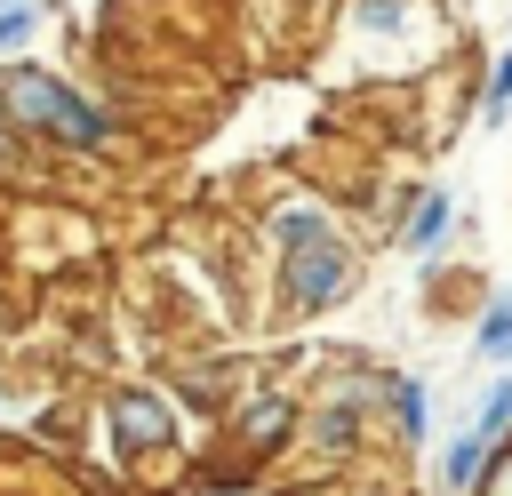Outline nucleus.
<instances>
[{"label": "nucleus", "instance_id": "obj_17", "mask_svg": "<svg viewBox=\"0 0 512 496\" xmlns=\"http://www.w3.org/2000/svg\"><path fill=\"white\" fill-rule=\"evenodd\" d=\"M472 496H512V440H496V448H488V464H480Z\"/></svg>", "mask_w": 512, "mask_h": 496}, {"label": "nucleus", "instance_id": "obj_13", "mask_svg": "<svg viewBox=\"0 0 512 496\" xmlns=\"http://www.w3.org/2000/svg\"><path fill=\"white\" fill-rule=\"evenodd\" d=\"M464 432H472V440H488V448H496V440H512V368L480 384V400H472V424H464Z\"/></svg>", "mask_w": 512, "mask_h": 496}, {"label": "nucleus", "instance_id": "obj_6", "mask_svg": "<svg viewBox=\"0 0 512 496\" xmlns=\"http://www.w3.org/2000/svg\"><path fill=\"white\" fill-rule=\"evenodd\" d=\"M344 32L360 48H432L440 16L432 0H344Z\"/></svg>", "mask_w": 512, "mask_h": 496}, {"label": "nucleus", "instance_id": "obj_19", "mask_svg": "<svg viewBox=\"0 0 512 496\" xmlns=\"http://www.w3.org/2000/svg\"><path fill=\"white\" fill-rule=\"evenodd\" d=\"M0 8H32V0H0Z\"/></svg>", "mask_w": 512, "mask_h": 496}, {"label": "nucleus", "instance_id": "obj_11", "mask_svg": "<svg viewBox=\"0 0 512 496\" xmlns=\"http://www.w3.org/2000/svg\"><path fill=\"white\" fill-rule=\"evenodd\" d=\"M472 360L512 368V288H488L480 296V312H472Z\"/></svg>", "mask_w": 512, "mask_h": 496}, {"label": "nucleus", "instance_id": "obj_18", "mask_svg": "<svg viewBox=\"0 0 512 496\" xmlns=\"http://www.w3.org/2000/svg\"><path fill=\"white\" fill-rule=\"evenodd\" d=\"M0 416H8V376H0Z\"/></svg>", "mask_w": 512, "mask_h": 496}, {"label": "nucleus", "instance_id": "obj_10", "mask_svg": "<svg viewBox=\"0 0 512 496\" xmlns=\"http://www.w3.org/2000/svg\"><path fill=\"white\" fill-rule=\"evenodd\" d=\"M448 232H456V192H448V184H416L408 208H400V224H392V240H400L408 256H440Z\"/></svg>", "mask_w": 512, "mask_h": 496}, {"label": "nucleus", "instance_id": "obj_3", "mask_svg": "<svg viewBox=\"0 0 512 496\" xmlns=\"http://www.w3.org/2000/svg\"><path fill=\"white\" fill-rule=\"evenodd\" d=\"M96 424H104V448H112L120 472H168L176 448H184V408L168 400V384H144V376L104 384Z\"/></svg>", "mask_w": 512, "mask_h": 496}, {"label": "nucleus", "instance_id": "obj_14", "mask_svg": "<svg viewBox=\"0 0 512 496\" xmlns=\"http://www.w3.org/2000/svg\"><path fill=\"white\" fill-rule=\"evenodd\" d=\"M504 112H512V48L488 56V80H480V128H496Z\"/></svg>", "mask_w": 512, "mask_h": 496}, {"label": "nucleus", "instance_id": "obj_4", "mask_svg": "<svg viewBox=\"0 0 512 496\" xmlns=\"http://www.w3.org/2000/svg\"><path fill=\"white\" fill-rule=\"evenodd\" d=\"M352 288H360V240H352V224H336V232L272 256V320H288V328L336 312Z\"/></svg>", "mask_w": 512, "mask_h": 496}, {"label": "nucleus", "instance_id": "obj_21", "mask_svg": "<svg viewBox=\"0 0 512 496\" xmlns=\"http://www.w3.org/2000/svg\"><path fill=\"white\" fill-rule=\"evenodd\" d=\"M0 352H8V336H0Z\"/></svg>", "mask_w": 512, "mask_h": 496}, {"label": "nucleus", "instance_id": "obj_7", "mask_svg": "<svg viewBox=\"0 0 512 496\" xmlns=\"http://www.w3.org/2000/svg\"><path fill=\"white\" fill-rule=\"evenodd\" d=\"M376 432L392 448H424L432 440V384L416 368H376Z\"/></svg>", "mask_w": 512, "mask_h": 496}, {"label": "nucleus", "instance_id": "obj_20", "mask_svg": "<svg viewBox=\"0 0 512 496\" xmlns=\"http://www.w3.org/2000/svg\"><path fill=\"white\" fill-rule=\"evenodd\" d=\"M0 216H8V200H0Z\"/></svg>", "mask_w": 512, "mask_h": 496}, {"label": "nucleus", "instance_id": "obj_1", "mask_svg": "<svg viewBox=\"0 0 512 496\" xmlns=\"http://www.w3.org/2000/svg\"><path fill=\"white\" fill-rule=\"evenodd\" d=\"M0 104L16 120V136L48 160H120L128 152V120L120 104L88 96L72 72L40 64V56H8L0 64Z\"/></svg>", "mask_w": 512, "mask_h": 496}, {"label": "nucleus", "instance_id": "obj_15", "mask_svg": "<svg viewBox=\"0 0 512 496\" xmlns=\"http://www.w3.org/2000/svg\"><path fill=\"white\" fill-rule=\"evenodd\" d=\"M40 160H48V152H32V144L16 136V120H8V104H0V184H32Z\"/></svg>", "mask_w": 512, "mask_h": 496}, {"label": "nucleus", "instance_id": "obj_16", "mask_svg": "<svg viewBox=\"0 0 512 496\" xmlns=\"http://www.w3.org/2000/svg\"><path fill=\"white\" fill-rule=\"evenodd\" d=\"M32 40H40V0L32 8H0V64L8 56H32Z\"/></svg>", "mask_w": 512, "mask_h": 496}, {"label": "nucleus", "instance_id": "obj_12", "mask_svg": "<svg viewBox=\"0 0 512 496\" xmlns=\"http://www.w3.org/2000/svg\"><path fill=\"white\" fill-rule=\"evenodd\" d=\"M480 464H488V440H472V432H456V440L440 448V464H432V480H440V496H472V480H480Z\"/></svg>", "mask_w": 512, "mask_h": 496}, {"label": "nucleus", "instance_id": "obj_5", "mask_svg": "<svg viewBox=\"0 0 512 496\" xmlns=\"http://www.w3.org/2000/svg\"><path fill=\"white\" fill-rule=\"evenodd\" d=\"M216 424H224V448H232V464H240V472H256V464H280V456H296L304 400H296L288 384H272V376H248Z\"/></svg>", "mask_w": 512, "mask_h": 496}, {"label": "nucleus", "instance_id": "obj_2", "mask_svg": "<svg viewBox=\"0 0 512 496\" xmlns=\"http://www.w3.org/2000/svg\"><path fill=\"white\" fill-rule=\"evenodd\" d=\"M368 440H376V368L368 360H328L320 384H312V400H304L296 456L320 480H336V472H352L368 456Z\"/></svg>", "mask_w": 512, "mask_h": 496}, {"label": "nucleus", "instance_id": "obj_9", "mask_svg": "<svg viewBox=\"0 0 512 496\" xmlns=\"http://www.w3.org/2000/svg\"><path fill=\"white\" fill-rule=\"evenodd\" d=\"M240 384H248V376H240L232 360H216V352H184V360L168 368V400H176V408H200V416H224Z\"/></svg>", "mask_w": 512, "mask_h": 496}, {"label": "nucleus", "instance_id": "obj_8", "mask_svg": "<svg viewBox=\"0 0 512 496\" xmlns=\"http://www.w3.org/2000/svg\"><path fill=\"white\" fill-rule=\"evenodd\" d=\"M336 224H344L336 200H320V192H280V200H264L256 240H264V256H280V248H304V240H320V232H336Z\"/></svg>", "mask_w": 512, "mask_h": 496}]
</instances>
